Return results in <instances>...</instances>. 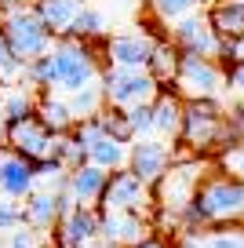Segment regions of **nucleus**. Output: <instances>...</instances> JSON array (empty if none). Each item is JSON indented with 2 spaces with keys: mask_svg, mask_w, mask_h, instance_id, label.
I'll use <instances>...</instances> for the list:
<instances>
[{
  "mask_svg": "<svg viewBox=\"0 0 244 248\" xmlns=\"http://www.w3.org/2000/svg\"><path fill=\"white\" fill-rule=\"evenodd\" d=\"M109 30H113V22H109L106 11H99V8H80L66 37H76V40H88V44H92V40H106Z\"/></svg>",
  "mask_w": 244,
  "mask_h": 248,
  "instance_id": "obj_21",
  "label": "nucleus"
},
{
  "mask_svg": "<svg viewBox=\"0 0 244 248\" xmlns=\"http://www.w3.org/2000/svg\"><path fill=\"white\" fill-rule=\"evenodd\" d=\"M244 219V179L229 175V171H215L204 175L193 190V197L186 201V208L179 212V226L183 230H212L219 223H237Z\"/></svg>",
  "mask_w": 244,
  "mask_h": 248,
  "instance_id": "obj_1",
  "label": "nucleus"
},
{
  "mask_svg": "<svg viewBox=\"0 0 244 248\" xmlns=\"http://www.w3.org/2000/svg\"><path fill=\"white\" fill-rule=\"evenodd\" d=\"M208 22L219 37H241L244 33V0H215Z\"/></svg>",
  "mask_w": 244,
  "mask_h": 248,
  "instance_id": "obj_20",
  "label": "nucleus"
},
{
  "mask_svg": "<svg viewBox=\"0 0 244 248\" xmlns=\"http://www.w3.org/2000/svg\"><path fill=\"white\" fill-rule=\"evenodd\" d=\"M33 109H37V99L30 92H11L4 99V106H0V117H4V124H15V121L33 117Z\"/></svg>",
  "mask_w": 244,
  "mask_h": 248,
  "instance_id": "obj_28",
  "label": "nucleus"
},
{
  "mask_svg": "<svg viewBox=\"0 0 244 248\" xmlns=\"http://www.w3.org/2000/svg\"><path fill=\"white\" fill-rule=\"evenodd\" d=\"M22 212H26V223H30V226H37V230L51 233V230H55V223L62 219L59 194H55V190H44V186H37V190L26 197Z\"/></svg>",
  "mask_w": 244,
  "mask_h": 248,
  "instance_id": "obj_18",
  "label": "nucleus"
},
{
  "mask_svg": "<svg viewBox=\"0 0 244 248\" xmlns=\"http://www.w3.org/2000/svg\"><path fill=\"white\" fill-rule=\"evenodd\" d=\"M95 237H99V208L95 204H73L51 230L55 248H84Z\"/></svg>",
  "mask_w": 244,
  "mask_h": 248,
  "instance_id": "obj_10",
  "label": "nucleus"
},
{
  "mask_svg": "<svg viewBox=\"0 0 244 248\" xmlns=\"http://www.w3.org/2000/svg\"><path fill=\"white\" fill-rule=\"evenodd\" d=\"M153 204V186H146L131 168L109 171L106 190L99 197V208H117V212H150Z\"/></svg>",
  "mask_w": 244,
  "mask_h": 248,
  "instance_id": "obj_7",
  "label": "nucleus"
},
{
  "mask_svg": "<svg viewBox=\"0 0 244 248\" xmlns=\"http://www.w3.org/2000/svg\"><path fill=\"white\" fill-rule=\"evenodd\" d=\"M179 59H183V51H179V47L171 44V40H157V47H153L150 62H146V70L153 73V80H157L160 88H164V84H175Z\"/></svg>",
  "mask_w": 244,
  "mask_h": 248,
  "instance_id": "obj_22",
  "label": "nucleus"
},
{
  "mask_svg": "<svg viewBox=\"0 0 244 248\" xmlns=\"http://www.w3.org/2000/svg\"><path fill=\"white\" fill-rule=\"evenodd\" d=\"M95 121H99V128L109 135V139H121V142H131V139H135V135H131V128H128L124 109H117V106H102L99 113H95Z\"/></svg>",
  "mask_w": 244,
  "mask_h": 248,
  "instance_id": "obj_27",
  "label": "nucleus"
},
{
  "mask_svg": "<svg viewBox=\"0 0 244 248\" xmlns=\"http://www.w3.org/2000/svg\"><path fill=\"white\" fill-rule=\"evenodd\" d=\"M179 128H183V95H179L175 88H171V92L160 88V95L153 99V135L175 142Z\"/></svg>",
  "mask_w": 244,
  "mask_h": 248,
  "instance_id": "obj_16",
  "label": "nucleus"
},
{
  "mask_svg": "<svg viewBox=\"0 0 244 248\" xmlns=\"http://www.w3.org/2000/svg\"><path fill=\"white\" fill-rule=\"evenodd\" d=\"M0 33L8 37V44L15 47V55L26 59V62L37 59V55H44V51H51V44H55V33L44 26V18L37 15L33 4L0 15Z\"/></svg>",
  "mask_w": 244,
  "mask_h": 248,
  "instance_id": "obj_4",
  "label": "nucleus"
},
{
  "mask_svg": "<svg viewBox=\"0 0 244 248\" xmlns=\"http://www.w3.org/2000/svg\"><path fill=\"white\" fill-rule=\"evenodd\" d=\"M200 237H204V233L183 230V237H179V245H175V248H200Z\"/></svg>",
  "mask_w": 244,
  "mask_h": 248,
  "instance_id": "obj_38",
  "label": "nucleus"
},
{
  "mask_svg": "<svg viewBox=\"0 0 244 248\" xmlns=\"http://www.w3.org/2000/svg\"><path fill=\"white\" fill-rule=\"evenodd\" d=\"M30 0H0V15H8V11H15V8H26Z\"/></svg>",
  "mask_w": 244,
  "mask_h": 248,
  "instance_id": "obj_39",
  "label": "nucleus"
},
{
  "mask_svg": "<svg viewBox=\"0 0 244 248\" xmlns=\"http://www.w3.org/2000/svg\"><path fill=\"white\" fill-rule=\"evenodd\" d=\"M171 88H175L183 99H219V92L226 88V70H222V62L212 59V55L183 51Z\"/></svg>",
  "mask_w": 244,
  "mask_h": 248,
  "instance_id": "obj_6",
  "label": "nucleus"
},
{
  "mask_svg": "<svg viewBox=\"0 0 244 248\" xmlns=\"http://www.w3.org/2000/svg\"><path fill=\"white\" fill-rule=\"evenodd\" d=\"M22 223H26V212H22V204L0 194V233H11L15 226H22Z\"/></svg>",
  "mask_w": 244,
  "mask_h": 248,
  "instance_id": "obj_34",
  "label": "nucleus"
},
{
  "mask_svg": "<svg viewBox=\"0 0 244 248\" xmlns=\"http://www.w3.org/2000/svg\"><path fill=\"white\" fill-rule=\"evenodd\" d=\"M22 70H26V59H18L15 47L8 44V37L0 33V80H4V84H11V80L22 77Z\"/></svg>",
  "mask_w": 244,
  "mask_h": 248,
  "instance_id": "obj_31",
  "label": "nucleus"
},
{
  "mask_svg": "<svg viewBox=\"0 0 244 248\" xmlns=\"http://www.w3.org/2000/svg\"><path fill=\"white\" fill-rule=\"evenodd\" d=\"M222 124H226V106H222L219 99H183L179 142H183L190 154L222 150Z\"/></svg>",
  "mask_w": 244,
  "mask_h": 248,
  "instance_id": "obj_2",
  "label": "nucleus"
},
{
  "mask_svg": "<svg viewBox=\"0 0 244 248\" xmlns=\"http://www.w3.org/2000/svg\"><path fill=\"white\" fill-rule=\"evenodd\" d=\"M171 44H175L179 51L212 55V59H215V51H219V33L212 30L208 15L190 11V15H183V18H175V22H171Z\"/></svg>",
  "mask_w": 244,
  "mask_h": 248,
  "instance_id": "obj_11",
  "label": "nucleus"
},
{
  "mask_svg": "<svg viewBox=\"0 0 244 248\" xmlns=\"http://www.w3.org/2000/svg\"><path fill=\"white\" fill-rule=\"evenodd\" d=\"M33 117H37L40 124H44L51 135H62V132H73L76 117L69 113V102L62 92H44L37 99V109H33Z\"/></svg>",
  "mask_w": 244,
  "mask_h": 248,
  "instance_id": "obj_17",
  "label": "nucleus"
},
{
  "mask_svg": "<svg viewBox=\"0 0 244 248\" xmlns=\"http://www.w3.org/2000/svg\"><path fill=\"white\" fill-rule=\"evenodd\" d=\"M51 59H55V92H62V95L99 80L102 62H99V55H95V47L88 44V40L55 37Z\"/></svg>",
  "mask_w": 244,
  "mask_h": 248,
  "instance_id": "obj_3",
  "label": "nucleus"
},
{
  "mask_svg": "<svg viewBox=\"0 0 244 248\" xmlns=\"http://www.w3.org/2000/svg\"><path fill=\"white\" fill-rule=\"evenodd\" d=\"M200 8V0H153V11H157L164 22H175V18L190 15V11Z\"/></svg>",
  "mask_w": 244,
  "mask_h": 248,
  "instance_id": "obj_33",
  "label": "nucleus"
},
{
  "mask_svg": "<svg viewBox=\"0 0 244 248\" xmlns=\"http://www.w3.org/2000/svg\"><path fill=\"white\" fill-rule=\"evenodd\" d=\"M47 237H51V233L37 230V226H30V223H22V226L11 230L8 248H47Z\"/></svg>",
  "mask_w": 244,
  "mask_h": 248,
  "instance_id": "obj_32",
  "label": "nucleus"
},
{
  "mask_svg": "<svg viewBox=\"0 0 244 248\" xmlns=\"http://www.w3.org/2000/svg\"><path fill=\"white\" fill-rule=\"evenodd\" d=\"M215 59H219L222 66L241 62L244 59V33H241V37H219V51H215Z\"/></svg>",
  "mask_w": 244,
  "mask_h": 248,
  "instance_id": "obj_35",
  "label": "nucleus"
},
{
  "mask_svg": "<svg viewBox=\"0 0 244 248\" xmlns=\"http://www.w3.org/2000/svg\"><path fill=\"white\" fill-rule=\"evenodd\" d=\"M51 157L66 171H73V168H80V164L88 161V146L76 139L73 132H62V135H55V142H51Z\"/></svg>",
  "mask_w": 244,
  "mask_h": 248,
  "instance_id": "obj_25",
  "label": "nucleus"
},
{
  "mask_svg": "<svg viewBox=\"0 0 244 248\" xmlns=\"http://www.w3.org/2000/svg\"><path fill=\"white\" fill-rule=\"evenodd\" d=\"M222 146H244V102H233L226 109L222 124Z\"/></svg>",
  "mask_w": 244,
  "mask_h": 248,
  "instance_id": "obj_30",
  "label": "nucleus"
},
{
  "mask_svg": "<svg viewBox=\"0 0 244 248\" xmlns=\"http://www.w3.org/2000/svg\"><path fill=\"white\" fill-rule=\"evenodd\" d=\"M124 117H128V128L135 139H146L153 135V102H135V106H124Z\"/></svg>",
  "mask_w": 244,
  "mask_h": 248,
  "instance_id": "obj_29",
  "label": "nucleus"
},
{
  "mask_svg": "<svg viewBox=\"0 0 244 248\" xmlns=\"http://www.w3.org/2000/svg\"><path fill=\"white\" fill-rule=\"evenodd\" d=\"M175 161V150H171L168 139H157V135H146V139H131L128 150V168L142 179L146 186H153L164 171Z\"/></svg>",
  "mask_w": 244,
  "mask_h": 248,
  "instance_id": "obj_9",
  "label": "nucleus"
},
{
  "mask_svg": "<svg viewBox=\"0 0 244 248\" xmlns=\"http://www.w3.org/2000/svg\"><path fill=\"white\" fill-rule=\"evenodd\" d=\"M37 190V171L33 161L15 150H0V194L11 197V201H26V197Z\"/></svg>",
  "mask_w": 244,
  "mask_h": 248,
  "instance_id": "obj_13",
  "label": "nucleus"
},
{
  "mask_svg": "<svg viewBox=\"0 0 244 248\" xmlns=\"http://www.w3.org/2000/svg\"><path fill=\"white\" fill-rule=\"evenodd\" d=\"M128 150H131V142L102 135L95 146H88V161L99 164V168H106V171H117V168H128Z\"/></svg>",
  "mask_w": 244,
  "mask_h": 248,
  "instance_id": "obj_23",
  "label": "nucleus"
},
{
  "mask_svg": "<svg viewBox=\"0 0 244 248\" xmlns=\"http://www.w3.org/2000/svg\"><path fill=\"white\" fill-rule=\"evenodd\" d=\"M84 248H121V245H113V241H106V237H95V241H88Z\"/></svg>",
  "mask_w": 244,
  "mask_h": 248,
  "instance_id": "obj_41",
  "label": "nucleus"
},
{
  "mask_svg": "<svg viewBox=\"0 0 244 248\" xmlns=\"http://www.w3.org/2000/svg\"><path fill=\"white\" fill-rule=\"evenodd\" d=\"M131 248H171V245L160 237V233H146V237L138 241V245H131Z\"/></svg>",
  "mask_w": 244,
  "mask_h": 248,
  "instance_id": "obj_37",
  "label": "nucleus"
},
{
  "mask_svg": "<svg viewBox=\"0 0 244 248\" xmlns=\"http://www.w3.org/2000/svg\"><path fill=\"white\" fill-rule=\"evenodd\" d=\"M200 248H244V226L241 223H219L212 233L200 237Z\"/></svg>",
  "mask_w": 244,
  "mask_h": 248,
  "instance_id": "obj_26",
  "label": "nucleus"
},
{
  "mask_svg": "<svg viewBox=\"0 0 244 248\" xmlns=\"http://www.w3.org/2000/svg\"><path fill=\"white\" fill-rule=\"evenodd\" d=\"M222 70H226V88H237V92L244 95V59L229 62V66H222Z\"/></svg>",
  "mask_w": 244,
  "mask_h": 248,
  "instance_id": "obj_36",
  "label": "nucleus"
},
{
  "mask_svg": "<svg viewBox=\"0 0 244 248\" xmlns=\"http://www.w3.org/2000/svg\"><path fill=\"white\" fill-rule=\"evenodd\" d=\"M153 230L146 212H117V208H99V237L113 241L121 248H131Z\"/></svg>",
  "mask_w": 244,
  "mask_h": 248,
  "instance_id": "obj_12",
  "label": "nucleus"
},
{
  "mask_svg": "<svg viewBox=\"0 0 244 248\" xmlns=\"http://www.w3.org/2000/svg\"><path fill=\"white\" fill-rule=\"evenodd\" d=\"M200 4H215V0H200Z\"/></svg>",
  "mask_w": 244,
  "mask_h": 248,
  "instance_id": "obj_42",
  "label": "nucleus"
},
{
  "mask_svg": "<svg viewBox=\"0 0 244 248\" xmlns=\"http://www.w3.org/2000/svg\"><path fill=\"white\" fill-rule=\"evenodd\" d=\"M153 47H157V37L146 30H121L106 37V66H121V70H146Z\"/></svg>",
  "mask_w": 244,
  "mask_h": 248,
  "instance_id": "obj_8",
  "label": "nucleus"
},
{
  "mask_svg": "<svg viewBox=\"0 0 244 248\" xmlns=\"http://www.w3.org/2000/svg\"><path fill=\"white\" fill-rule=\"evenodd\" d=\"M233 171L244 179V146H237V154H233Z\"/></svg>",
  "mask_w": 244,
  "mask_h": 248,
  "instance_id": "obj_40",
  "label": "nucleus"
},
{
  "mask_svg": "<svg viewBox=\"0 0 244 248\" xmlns=\"http://www.w3.org/2000/svg\"><path fill=\"white\" fill-rule=\"evenodd\" d=\"M33 8H37V15L44 18V26L55 37H66L73 18H76V11L84 8V0H37Z\"/></svg>",
  "mask_w": 244,
  "mask_h": 248,
  "instance_id": "obj_19",
  "label": "nucleus"
},
{
  "mask_svg": "<svg viewBox=\"0 0 244 248\" xmlns=\"http://www.w3.org/2000/svg\"><path fill=\"white\" fill-rule=\"evenodd\" d=\"M66 102H69V113H73L76 121H88V117H95L102 106H106V99H102V88H99V80H95V84L76 88V92H69V95H66Z\"/></svg>",
  "mask_w": 244,
  "mask_h": 248,
  "instance_id": "obj_24",
  "label": "nucleus"
},
{
  "mask_svg": "<svg viewBox=\"0 0 244 248\" xmlns=\"http://www.w3.org/2000/svg\"><path fill=\"white\" fill-rule=\"evenodd\" d=\"M106 179H109L106 168L84 161L80 168H73L66 175V186H69V194H73L76 204H95V208H99V197H102V190H106Z\"/></svg>",
  "mask_w": 244,
  "mask_h": 248,
  "instance_id": "obj_15",
  "label": "nucleus"
},
{
  "mask_svg": "<svg viewBox=\"0 0 244 248\" xmlns=\"http://www.w3.org/2000/svg\"><path fill=\"white\" fill-rule=\"evenodd\" d=\"M4 139H8V146L15 150V154L30 157V161H40V157H51L55 135L47 132L37 117H26V121L8 124V135H4Z\"/></svg>",
  "mask_w": 244,
  "mask_h": 248,
  "instance_id": "obj_14",
  "label": "nucleus"
},
{
  "mask_svg": "<svg viewBox=\"0 0 244 248\" xmlns=\"http://www.w3.org/2000/svg\"><path fill=\"white\" fill-rule=\"evenodd\" d=\"M99 88L106 106H135V102H153L160 95V84L153 80L150 70H121V66H102L99 70Z\"/></svg>",
  "mask_w": 244,
  "mask_h": 248,
  "instance_id": "obj_5",
  "label": "nucleus"
}]
</instances>
